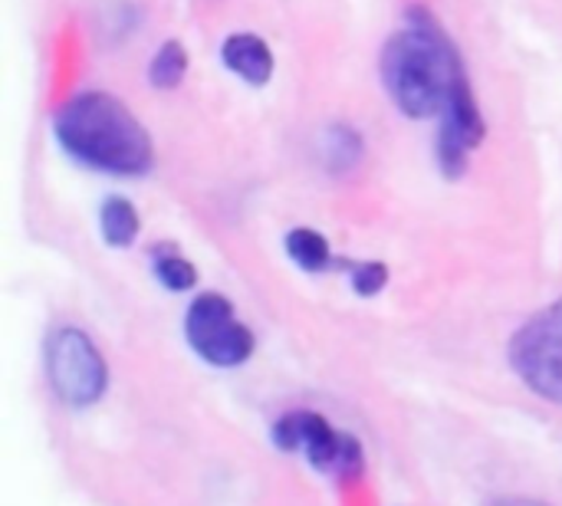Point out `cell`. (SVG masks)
<instances>
[{
    "label": "cell",
    "instance_id": "obj_1",
    "mask_svg": "<svg viewBox=\"0 0 562 506\" xmlns=\"http://www.w3.org/2000/svg\"><path fill=\"white\" fill-rule=\"evenodd\" d=\"M53 135L69 158L102 175L142 178L155 165L145 125L122 99L102 89L69 95L53 115Z\"/></svg>",
    "mask_w": 562,
    "mask_h": 506
},
{
    "label": "cell",
    "instance_id": "obj_2",
    "mask_svg": "<svg viewBox=\"0 0 562 506\" xmlns=\"http://www.w3.org/2000/svg\"><path fill=\"white\" fill-rule=\"evenodd\" d=\"M461 79V56L428 13H412L408 26L389 36L382 49L385 92L408 119L441 115Z\"/></svg>",
    "mask_w": 562,
    "mask_h": 506
},
{
    "label": "cell",
    "instance_id": "obj_3",
    "mask_svg": "<svg viewBox=\"0 0 562 506\" xmlns=\"http://www.w3.org/2000/svg\"><path fill=\"white\" fill-rule=\"evenodd\" d=\"M46 375H49L53 392L72 408L95 405L109 389L105 359L99 356L95 342L76 326H59L56 333H49Z\"/></svg>",
    "mask_w": 562,
    "mask_h": 506
},
{
    "label": "cell",
    "instance_id": "obj_4",
    "mask_svg": "<svg viewBox=\"0 0 562 506\" xmlns=\"http://www.w3.org/2000/svg\"><path fill=\"white\" fill-rule=\"evenodd\" d=\"M184 336L191 349L217 369L244 366L254 356V333L234 316L231 300L221 293H201L188 306Z\"/></svg>",
    "mask_w": 562,
    "mask_h": 506
},
{
    "label": "cell",
    "instance_id": "obj_5",
    "mask_svg": "<svg viewBox=\"0 0 562 506\" xmlns=\"http://www.w3.org/2000/svg\"><path fill=\"white\" fill-rule=\"evenodd\" d=\"M273 441L280 451H303L306 461L336 477H356L362 471V448L352 435L336 431L323 415L293 412L273 425Z\"/></svg>",
    "mask_w": 562,
    "mask_h": 506
},
{
    "label": "cell",
    "instance_id": "obj_6",
    "mask_svg": "<svg viewBox=\"0 0 562 506\" xmlns=\"http://www.w3.org/2000/svg\"><path fill=\"white\" fill-rule=\"evenodd\" d=\"M510 366L537 395L562 405V300L514 336Z\"/></svg>",
    "mask_w": 562,
    "mask_h": 506
},
{
    "label": "cell",
    "instance_id": "obj_7",
    "mask_svg": "<svg viewBox=\"0 0 562 506\" xmlns=\"http://www.w3.org/2000/svg\"><path fill=\"white\" fill-rule=\"evenodd\" d=\"M484 135H487V125L474 99V89L464 76L458 89L451 92L441 112V125H438V165L445 178H461L468 171V161L481 148Z\"/></svg>",
    "mask_w": 562,
    "mask_h": 506
},
{
    "label": "cell",
    "instance_id": "obj_8",
    "mask_svg": "<svg viewBox=\"0 0 562 506\" xmlns=\"http://www.w3.org/2000/svg\"><path fill=\"white\" fill-rule=\"evenodd\" d=\"M221 59L247 86H267L277 69L270 43L257 33H231L221 46Z\"/></svg>",
    "mask_w": 562,
    "mask_h": 506
},
{
    "label": "cell",
    "instance_id": "obj_9",
    "mask_svg": "<svg viewBox=\"0 0 562 506\" xmlns=\"http://www.w3.org/2000/svg\"><path fill=\"white\" fill-rule=\"evenodd\" d=\"M319 151H323V161H326V168H329L333 175H346V171H352V168L362 161L366 142H362V135H359L352 125L333 122V125L323 128Z\"/></svg>",
    "mask_w": 562,
    "mask_h": 506
},
{
    "label": "cell",
    "instance_id": "obj_10",
    "mask_svg": "<svg viewBox=\"0 0 562 506\" xmlns=\"http://www.w3.org/2000/svg\"><path fill=\"white\" fill-rule=\"evenodd\" d=\"M99 230H102V240L109 247H119L122 250V247H132L135 244V237L142 230V217H138V211H135L132 201L112 194L99 207Z\"/></svg>",
    "mask_w": 562,
    "mask_h": 506
},
{
    "label": "cell",
    "instance_id": "obj_11",
    "mask_svg": "<svg viewBox=\"0 0 562 506\" xmlns=\"http://www.w3.org/2000/svg\"><path fill=\"white\" fill-rule=\"evenodd\" d=\"M283 247H286V257H290L300 270H306V273H323L326 267H333V247H329V240H326L319 230H313V227H296V230H290L286 240H283Z\"/></svg>",
    "mask_w": 562,
    "mask_h": 506
},
{
    "label": "cell",
    "instance_id": "obj_12",
    "mask_svg": "<svg viewBox=\"0 0 562 506\" xmlns=\"http://www.w3.org/2000/svg\"><path fill=\"white\" fill-rule=\"evenodd\" d=\"M188 76V49L178 40H165L148 63V82L155 89H178Z\"/></svg>",
    "mask_w": 562,
    "mask_h": 506
},
{
    "label": "cell",
    "instance_id": "obj_13",
    "mask_svg": "<svg viewBox=\"0 0 562 506\" xmlns=\"http://www.w3.org/2000/svg\"><path fill=\"white\" fill-rule=\"evenodd\" d=\"M155 277L171 293H184L198 283V270L191 260H184L178 254H158V250H155Z\"/></svg>",
    "mask_w": 562,
    "mask_h": 506
},
{
    "label": "cell",
    "instance_id": "obj_14",
    "mask_svg": "<svg viewBox=\"0 0 562 506\" xmlns=\"http://www.w3.org/2000/svg\"><path fill=\"white\" fill-rule=\"evenodd\" d=\"M349 270H352V290L359 296H375L389 283L385 263H349Z\"/></svg>",
    "mask_w": 562,
    "mask_h": 506
},
{
    "label": "cell",
    "instance_id": "obj_15",
    "mask_svg": "<svg viewBox=\"0 0 562 506\" xmlns=\"http://www.w3.org/2000/svg\"><path fill=\"white\" fill-rule=\"evenodd\" d=\"M491 506H547L540 501H520V497H507V501H494Z\"/></svg>",
    "mask_w": 562,
    "mask_h": 506
}]
</instances>
